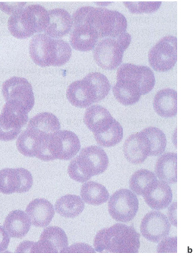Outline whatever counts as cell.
Masks as SVG:
<instances>
[{
  "label": "cell",
  "mask_w": 195,
  "mask_h": 256,
  "mask_svg": "<svg viewBox=\"0 0 195 256\" xmlns=\"http://www.w3.org/2000/svg\"><path fill=\"white\" fill-rule=\"evenodd\" d=\"M155 84V75L150 68L126 63L118 70L117 82L112 92L122 105L133 106L139 102L142 96L150 93Z\"/></svg>",
  "instance_id": "6da1fadb"
},
{
  "label": "cell",
  "mask_w": 195,
  "mask_h": 256,
  "mask_svg": "<svg viewBox=\"0 0 195 256\" xmlns=\"http://www.w3.org/2000/svg\"><path fill=\"white\" fill-rule=\"evenodd\" d=\"M60 129V126L52 115L46 112L38 114L30 120L26 129L18 136V150L25 156L36 157L48 162L50 136Z\"/></svg>",
  "instance_id": "7a4b0ae2"
},
{
  "label": "cell",
  "mask_w": 195,
  "mask_h": 256,
  "mask_svg": "<svg viewBox=\"0 0 195 256\" xmlns=\"http://www.w3.org/2000/svg\"><path fill=\"white\" fill-rule=\"evenodd\" d=\"M73 25L86 23L97 32L99 38H116L126 32L128 22L124 14L116 10L90 6L78 8L72 18Z\"/></svg>",
  "instance_id": "3957f363"
},
{
  "label": "cell",
  "mask_w": 195,
  "mask_h": 256,
  "mask_svg": "<svg viewBox=\"0 0 195 256\" xmlns=\"http://www.w3.org/2000/svg\"><path fill=\"white\" fill-rule=\"evenodd\" d=\"M94 246L99 252L136 254L140 246V234L134 227L117 224L98 232Z\"/></svg>",
  "instance_id": "277c9868"
},
{
  "label": "cell",
  "mask_w": 195,
  "mask_h": 256,
  "mask_svg": "<svg viewBox=\"0 0 195 256\" xmlns=\"http://www.w3.org/2000/svg\"><path fill=\"white\" fill-rule=\"evenodd\" d=\"M110 82L100 72H90L82 80L69 85L66 96L72 106L84 108L104 99L110 92Z\"/></svg>",
  "instance_id": "5b68a950"
},
{
  "label": "cell",
  "mask_w": 195,
  "mask_h": 256,
  "mask_svg": "<svg viewBox=\"0 0 195 256\" xmlns=\"http://www.w3.org/2000/svg\"><path fill=\"white\" fill-rule=\"evenodd\" d=\"M30 54L33 62L40 67H58L64 65L70 59L72 48L64 40L39 34L30 40Z\"/></svg>",
  "instance_id": "8992f818"
},
{
  "label": "cell",
  "mask_w": 195,
  "mask_h": 256,
  "mask_svg": "<svg viewBox=\"0 0 195 256\" xmlns=\"http://www.w3.org/2000/svg\"><path fill=\"white\" fill-rule=\"evenodd\" d=\"M108 154L97 146L84 148L71 160L68 167L69 176L74 181L84 182L93 176L102 174L108 166Z\"/></svg>",
  "instance_id": "52a82bcc"
},
{
  "label": "cell",
  "mask_w": 195,
  "mask_h": 256,
  "mask_svg": "<svg viewBox=\"0 0 195 256\" xmlns=\"http://www.w3.org/2000/svg\"><path fill=\"white\" fill-rule=\"evenodd\" d=\"M48 20V12L45 8L39 4L30 5L11 15L8 29L16 38L26 39L44 32Z\"/></svg>",
  "instance_id": "ba28073f"
},
{
  "label": "cell",
  "mask_w": 195,
  "mask_h": 256,
  "mask_svg": "<svg viewBox=\"0 0 195 256\" xmlns=\"http://www.w3.org/2000/svg\"><path fill=\"white\" fill-rule=\"evenodd\" d=\"M2 93L6 102L29 113L34 105L32 85L26 78L12 77L4 82Z\"/></svg>",
  "instance_id": "9c48e42d"
},
{
  "label": "cell",
  "mask_w": 195,
  "mask_h": 256,
  "mask_svg": "<svg viewBox=\"0 0 195 256\" xmlns=\"http://www.w3.org/2000/svg\"><path fill=\"white\" fill-rule=\"evenodd\" d=\"M177 38L164 37L150 50V64L156 72H168L174 68L177 62Z\"/></svg>",
  "instance_id": "30bf717a"
},
{
  "label": "cell",
  "mask_w": 195,
  "mask_h": 256,
  "mask_svg": "<svg viewBox=\"0 0 195 256\" xmlns=\"http://www.w3.org/2000/svg\"><path fill=\"white\" fill-rule=\"evenodd\" d=\"M139 210L136 195L128 189L116 191L108 202V212L112 219L127 223L134 219Z\"/></svg>",
  "instance_id": "8fae6325"
},
{
  "label": "cell",
  "mask_w": 195,
  "mask_h": 256,
  "mask_svg": "<svg viewBox=\"0 0 195 256\" xmlns=\"http://www.w3.org/2000/svg\"><path fill=\"white\" fill-rule=\"evenodd\" d=\"M80 148V138L74 132L59 130L50 136L48 145L50 161L72 160L76 156Z\"/></svg>",
  "instance_id": "7c38bea8"
},
{
  "label": "cell",
  "mask_w": 195,
  "mask_h": 256,
  "mask_svg": "<svg viewBox=\"0 0 195 256\" xmlns=\"http://www.w3.org/2000/svg\"><path fill=\"white\" fill-rule=\"evenodd\" d=\"M126 49L118 36L116 38H106L94 48V58L100 68L106 70H112L122 64Z\"/></svg>",
  "instance_id": "4fadbf2b"
},
{
  "label": "cell",
  "mask_w": 195,
  "mask_h": 256,
  "mask_svg": "<svg viewBox=\"0 0 195 256\" xmlns=\"http://www.w3.org/2000/svg\"><path fill=\"white\" fill-rule=\"evenodd\" d=\"M28 122V112L6 103L0 114V140H14Z\"/></svg>",
  "instance_id": "5bb4252c"
},
{
  "label": "cell",
  "mask_w": 195,
  "mask_h": 256,
  "mask_svg": "<svg viewBox=\"0 0 195 256\" xmlns=\"http://www.w3.org/2000/svg\"><path fill=\"white\" fill-rule=\"evenodd\" d=\"M33 182L32 174L22 168L0 170V192L2 194L8 195L29 192Z\"/></svg>",
  "instance_id": "9a60e30c"
},
{
  "label": "cell",
  "mask_w": 195,
  "mask_h": 256,
  "mask_svg": "<svg viewBox=\"0 0 195 256\" xmlns=\"http://www.w3.org/2000/svg\"><path fill=\"white\" fill-rule=\"evenodd\" d=\"M171 224L164 214L158 211H152L144 216L140 226L144 238L152 242L158 243L168 236Z\"/></svg>",
  "instance_id": "2e32d148"
},
{
  "label": "cell",
  "mask_w": 195,
  "mask_h": 256,
  "mask_svg": "<svg viewBox=\"0 0 195 256\" xmlns=\"http://www.w3.org/2000/svg\"><path fill=\"white\" fill-rule=\"evenodd\" d=\"M68 242L64 230L58 226L46 228L39 241L34 242L30 252H64Z\"/></svg>",
  "instance_id": "e0dca14e"
},
{
  "label": "cell",
  "mask_w": 195,
  "mask_h": 256,
  "mask_svg": "<svg viewBox=\"0 0 195 256\" xmlns=\"http://www.w3.org/2000/svg\"><path fill=\"white\" fill-rule=\"evenodd\" d=\"M124 152L128 162L135 165L143 163L150 156L149 142L142 131L130 135L126 140Z\"/></svg>",
  "instance_id": "ac0fdd59"
},
{
  "label": "cell",
  "mask_w": 195,
  "mask_h": 256,
  "mask_svg": "<svg viewBox=\"0 0 195 256\" xmlns=\"http://www.w3.org/2000/svg\"><path fill=\"white\" fill-rule=\"evenodd\" d=\"M115 120L108 110L98 105L87 108L84 118V124L93 132L94 136L108 131Z\"/></svg>",
  "instance_id": "d6986e66"
},
{
  "label": "cell",
  "mask_w": 195,
  "mask_h": 256,
  "mask_svg": "<svg viewBox=\"0 0 195 256\" xmlns=\"http://www.w3.org/2000/svg\"><path fill=\"white\" fill-rule=\"evenodd\" d=\"M48 20L44 32L52 38L58 39L70 32L73 20L68 12L62 8L48 11Z\"/></svg>",
  "instance_id": "ffe728a7"
},
{
  "label": "cell",
  "mask_w": 195,
  "mask_h": 256,
  "mask_svg": "<svg viewBox=\"0 0 195 256\" xmlns=\"http://www.w3.org/2000/svg\"><path fill=\"white\" fill-rule=\"evenodd\" d=\"M143 196L150 208L160 210H165L171 204L172 192L168 183L156 180L146 189Z\"/></svg>",
  "instance_id": "44dd1931"
},
{
  "label": "cell",
  "mask_w": 195,
  "mask_h": 256,
  "mask_svg": "<svg viewBox=\"0 0 195 256\" xmlns=\"http://www.w3.org/2000/svg\"><path fill=\"white\" fill-rule=\"evenodd\" d=\"M74 27L70 37L72 46L78 52H86L94 50L99 39L96 30L86 23L74 25Z\"/></svg>",
  "instance_id": "7402d4cb"
},
{
  "label": "cell",
  "mask_w": 195,
  "mask_h": 256,
  "mask_svg": "<svg viewBox=\"0 0 195 256\" xmlns=\"http://www.w3.org/2000/svg\"><path fill=\"white\" fill-rule=\"evenodd\" d=\"M31 224L34 226L45 228L51 223L54 216L53 205L45 198H36L30 202L26 208Z\"/></svg>",
  "instance_id": "603a6c76"
},
{
  "label": "cell",
  "mask_w": 195,
  "mask_h": 256,
  "mask_svg": "<svg viewBox=\"0 0 195 256\" xmlns=\"http://www.w3.org/2000/svg\"><path fill=\"white\" fill-rule=\"evenodd\" d=\"M29 216L24 211L12 210L6 218L3 227L12 238H22L27 235L30 228Z\"/></svg>",
  "instance_id": "cb8c5ba5"
},
{
  "label": "cell",
  "mask_w": 195,
  "mask_h": 256,
  "mask_svg": "<svg viewBox=\"0 0 195 256\" xmlns=\"http://www.w3.org/2000/svg\"><path fill=\"white\" fill-rule=\"evenodd\" d=\"M177 92L170 88L158 91L153 102L157 114L164 118H174L177 115Z\"/></svg>",
  "instance_id": "d4e9b609"
},
{
  "label": "cell",
  "mask_w": 195,
  "mask_h": 256,
  "mask_svg": "<svg viewBox=\"0 0 195 256\" xmlns=\"http://www.w3.org/2000/svg\"><path fill=\"white\" fill-rule=\"evenodd\" d=\"M177 164V154L168 152L163 154L156 164V176L168 184H174L178 181Z\"/></svg>",
  "instance_id": "484cf974"
},
{
  "label": "cell",
  "mask_w": 195,
  "mask_h": 256,
  "mask_svg": "<svg viewBox=\"0 0 195 256\" xmlns=\"http://www.w3.org/2000/svg\"><path fill=\"white\" fill-rule=\"evenodd\" d=\"M84 202L78 196L67 194L56 200L55 204L56 212L66 218H74L82 212Z\"/></svg>",
  "instance_id": "4316f807"
},
{
  "label": "cell",
  "mask_w": 195,
  "mask_h": 256,
  "mask_svg": "<svg viewBox=\"0 0 195 256\" xmlns=\"http://www.w3.org/2000/svg\"><path fill=\"white\" fill-rule=\"evenodd\" d=\"M80 196L86 204L93 206L105 204L110 198L109 192L104 186L94 182H88L82 186Z\"/></svg>",
  "instance_id": "83f0119b"
},
{
  "label": "cell",
  "mask_w": 195,
  "mask_h": 256,
  "mask_svg": "<svg viewBox=\"0 0 195 256\" xmlns=\"http://www.w3.org/2000/svg\"><path fill=\"white\" fill-rule=\"evenodd\" d=\"M156 180L155 174L148 170L141 169L132 176L130 182V188L135 194L142 196L149 186Z\"/></svg>",
  "instance_id": "f1b7e54d"
},
{
  "label": "cell",
  "mask_w": 195,
  "mask_h": 256,
  "mask_svg": "<svg viewBox=\"0 0 195 256\" xmlns=\"http://www.w3.org/2000/svg\"><path fill=\"white\" fill-rule=\"evenodd\" d=\"M142 132L149 142L150 156H160L164 152L166 138L165 134L161 130L155 127H150L144 128Z\"/></svg>",
  "instance_id": "f546056e"
},
{
  "label": "cell",
  "mask_w": 195,
  "mask_h": 256,
  "mask_svg": "<svg viewBox=\"0 0 195 256\" xmlns=\"http://www.w3.org/2000/svg\"><path fill=\"white\" fill-rule=\"evenodd\" d=\"M94 138L96 143L100 146L113 147L122 140L124 138V129L121 124L116 120L114 124L108 131L102 134L95 136Z\"/></svg>",
  "instance_id": "4dcf8cb0"
},
{
  "label": "cell",
  "mask_w": 195,
  "mask_h": 256,
  "mask_svg": "<svg viewBox=\"0 0 195 256\" xmlns=\"http://www.w3.org/2000/svg\"><path fill=\"white\" fill-rule=\"evenodd\" d=\"M124 4L133 14H152L158 10L162 2H124Z\"/></svg>",
  "instance_id": "1f68e13d"
},
{
  "label": "cell",
  "mask_w": 195,
  "mask_h": 256,
  "mask_svg": "<svg viewBox=\"0 0 195 256\" xmlns=\"http://www.w3.org/2000/svg\"><path fill=\"white\" fill-rule=\"evenodd\" d=\"M157 246L158 252H177V236L166 237L162 239Z\"/></svg>",
  "instance_id": "d6a6232c"
},
{
  "label": "cell",
  "mask_w": 195,
  "mask_h": 256,
  "mask_svg": "<svg viewBox=\"0 0 195 256\" xmlns=\"http://www.w3.org/2000/svg\"><path fill=\"white\" fill-rule=\"evenodd\" d=\"M26 2H0V9L9 15L25 7Z\"/></svg>",
  "instance_id": "836d02e7"
},
{
  "label": "cell",
  "mask_w": 195,
  "mask_h": 256,
  "mask_svg": "<svg viewBox=\"0 0 195 256\" xmlns=\"http://www.w3.org/2000/svg\"><path fill=\"white\" fill-rule=\"evenodd\" d=\"M64 252H96L95 249L92 246L84 243H78L68 246L66 248Z\"/></svg>",
  "instance_id": "e575fe53"
},
{
  "label": "cell",
  "mask_w": 195,
  "mask_h": 256,
  "mask_svg": "<svg viewBox=\"0 0 195 256\" xmlns=\"http://www.w3.org/2000/svg\"><path fill=\"white\" fill-rule=\"evenodd\" d=\"M10 241V236L4 227L0 226V252L7 250Z\"/></svg>",
  "instance_id": "d590c367"
},
{
  "label": "cell",
  "mask_w": 195,
  "mask_h": 256,
  "mask_svg": "<svg viewBox=\"0 0 195 256\" xmlns=\"http://www.w3.org/2000/svg\"><path fill=\"white\" fill-rule=\"evenodd\" d=\"M168 216L172 225L177 227V202H174L169 208Z\"/></svg>",
  "instance_id": "8d00e7d4"
},
{
  "label": "cell",
  "mask_w": 195,
  "mask_h": 256,
  "mask_svg": "<svg viewBox=\"0 0 195 256\" xmlns=\"http://www.w3.org/2000/svg\"><path fill=\"white\" fill-rule=\"evenodd\" d=\"M34 242H24L18 246L16 252H30L32 249Z\"/></svg>",
  "instance_id": "74e56055"
},
{
  "label": "cell",
  "mask_w": 195,
  "mask_h": 256,
  "mask_svg": "<svg viewBox=\"0 0 195 256\" xmlns=\"http://www.w3.org/2000/svg\"><path fill=\"white\" fill-rule=\"evenodd\" d=\"M112 2H98L97 4H100V6H108V4H111Z\"/></svg>",
  "instance_id": "f35d334b"
}]
</instances>
